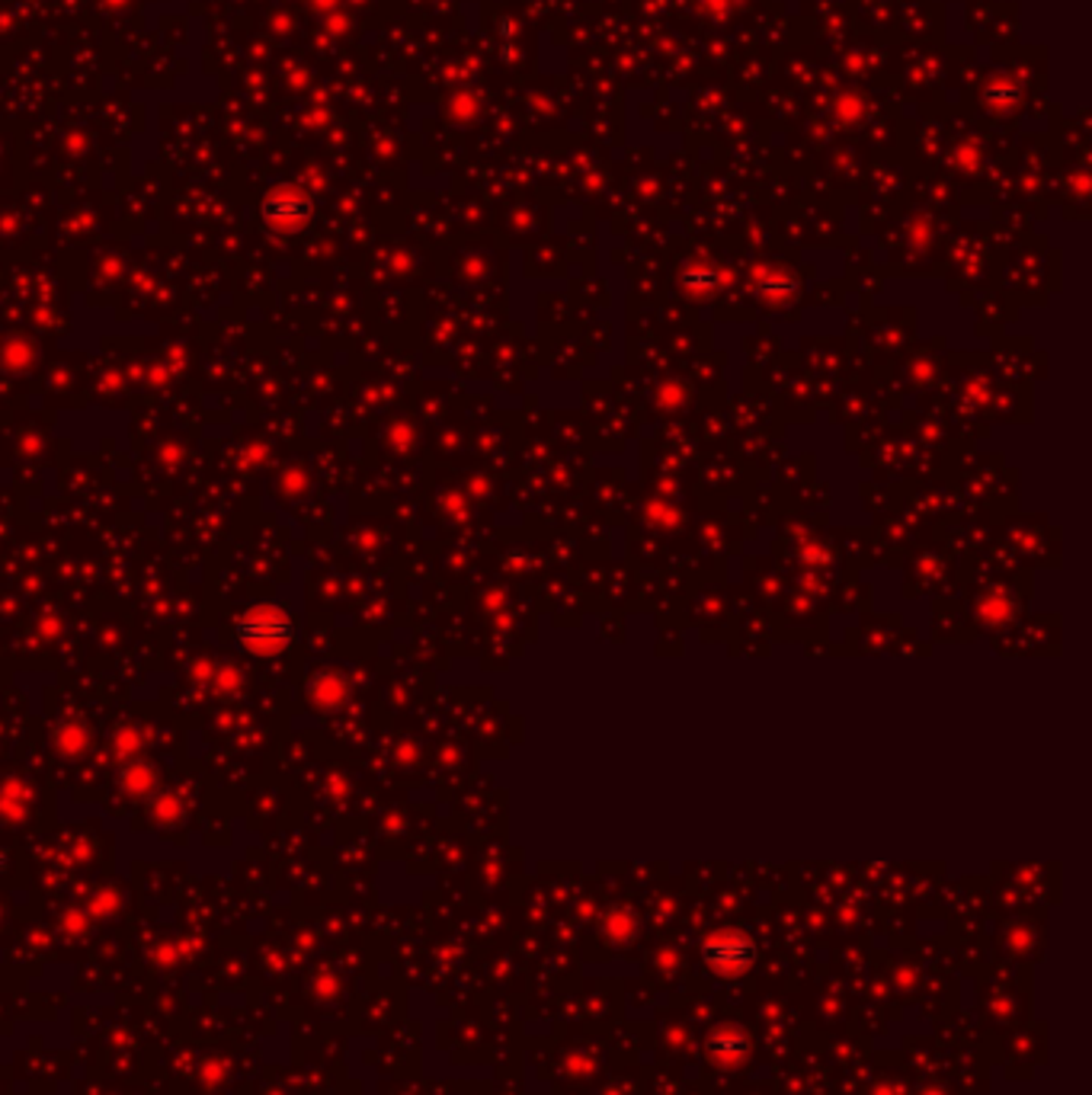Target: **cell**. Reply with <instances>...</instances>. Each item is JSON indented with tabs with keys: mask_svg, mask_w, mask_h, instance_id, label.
Listing matches in <instances>:
<instances>
[{
	"mask_svg": "<svg viewBox=\"0 0 1092 1095\" xmlns=\"http://www.w3.org/2000/svg\"><path fill=\"white\" fill-rule=\"evenodd\" d=\"M234 638H237L241 647H247L250 653L272 657V653H282L289 644L296 641V625H292V618L279 605H254V608H247L237 618Z\"/></svg>",
	"mask_w": 1092,
	"mask_h": 1095,
	"instance_id": "6da1fadb",
	"label": "cell"
}]
</instances>
